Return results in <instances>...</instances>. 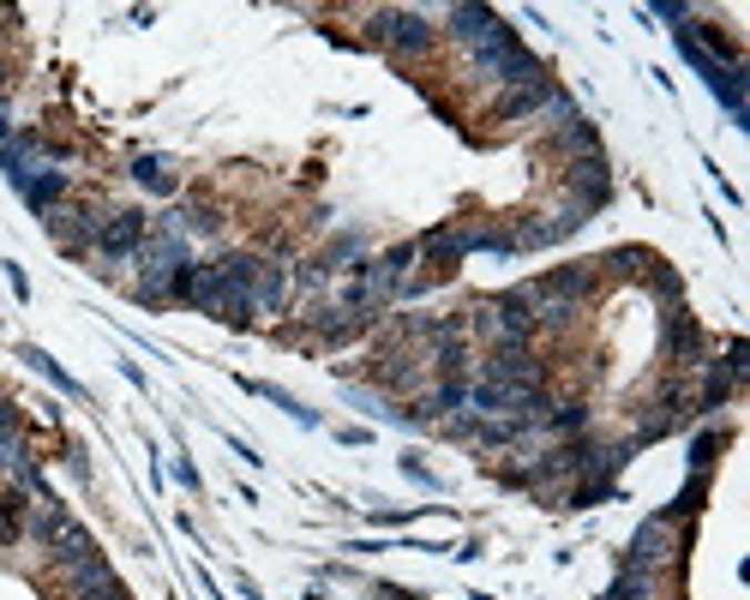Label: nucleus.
<instances>
[{
  "instance_id": "nucleus-24",
  "label": "nucleus",
  "mask_w": 750,
  "mask_h": 600,
  "mask_svg": "<svg viewBox=\"0 0 750 600\" xmlns=\"http://www.w3.org/2000/svg\"><path fill=\"white\" fill-rule=\"evenodd\" d=\"M547 420H553V427H558V433H577V427H582V420H588V408H582V403H565V408H553V415H547Z\"/></svg>"
},
{
  "instance_id": "nucleus-30",
  "label": "nucleus",
  "mask_w": 750,
  "mask_h": 600,
  "mask_svg": "<svg viewBox=\"0 0 750 600\" xmlns=\"http://www.w3.org/2000/svg\"><path fill=\"white\" fill-rule=\"evenodd\" d=\"M0 84H7V72H0Z\"/></svg>"
},
{
  "instance_id": "nucleus-12",
  "label": "nucleus",
  "mask_w": 750,
  "mask_h": 600,
  "mask_svg": "<svg viewBox=\"0 0 750 600\" xmlns=\"http://www.w3.org/2000/svg\"><path fill=\"white\" fill-rule=\"evenodd\" d=\"M547 102H553V84L540 79V84H528V91H510L505 102H498V121H523V114L547 109Z\"/></svg>"
},
{
  "instance_id": "nucleus-23",
  "label": "nucleus",
  "mask_w": 750,
  "mask_h": 600,
  "mask_svg": "<svg viewBox=\"0 0 750 600\" xmlns=\"http://www.w3.org/2000/svg\"><path fill=\"white\" fill-rule=\"evenodd\" d=\"M19 517H24V499H19V492H12V499H0V540L19 535Z\"/></svg>"
},
{
  "instance_id": "nucleus-21",
  "label": "nucleus",
  "mask_w": 750,
  "mask_h": 600,
  "mask_svg": "<svg viewBox=\"0 0 750 600\" xmlns=\"http://www.w3.org/2000/svg\"><path fill=\"white\" fill-rule=\"evenodd\" d=\"M649 288L667 306H679V295H685V283H679V271H667V265H655V276H649Z\"/></svg>"
},
{
  "instance_id": "nucleus-20",
  "label": "nucleus",
  "mask_w": 750,
  "mask_h": 600,
  "mask_svg": "<svg viewBox=\"0 0 750 600\" xmlns=\"http://www.w3.org/2000/svg\"><path fill=\"white\" fill-rule=\"evenodd\" d=\"M246 390H259V397H271L276 408H288V415L301 420V427H318V415H313V408H301V403H294V397H288L283 385H246Z\"/></svg>"
},
{
  "instance_id": "nucleus-17",
  "label": "nucleus",
  "mask_w": 750,
  "mask_h": 600,
  "mask_svg": "<svg viewBox=\"0 0 750 600\" xmlns=\"http://www.w3.org/2000/svg\"><path fill=\"white\" fill-rule=\"evenodd\" d=\"M102 582H114V570L102 565V552H97V559H84V565H72V570H67V589H72V594L102 589Z\"/></svg>"
},
{
  "instance_id": "nucleus-18",
  "label": "nucleus",
  "mask_w": 750,
  "mask_h": 600,
  "mask_svg": "<svg viewBox=\"0 0 750 600\" xmlns=\"http://www.w3.org/2000/svg\"><path fill=\"white\" fill-rule=\"evenodd\" d=\"M24 360H31V367H37L42 378H49V385H61L67 397H84V390H79V378H67V373H61V360H49L42 348H24Z\"/></svg>"
},
{
  "instance_id": "nucleus-25",
  "label": "nucleus",
  "mask_w": 750,
  "mask_h": 600,
  "mask_svg": "<svg viewBox=\"0 0 750 600\" xmlns=\"http://www.w3.org/2000/svg\"><path fill=\"white\" fill-rule=\"evenodd\" d=\"M403 475H408V480H420L426 492H438V475H426V468H420L415 457H403Z\"/></svg>"
},
{
  "instance_id": "nucleus-5",
  "label": "nucleus",
  "mask_w": 750,
  "mask_h": 600,
  "mask_svg": "<svg viewBox=\"0 0 750 600\" xmlns=\"http://www.w3.org/2000/svg\"><path fill=\"white\" fill-rule=\"evenodd\" d=\"M42 547L54 552V565H61V570L84 565V559H97V540L84 535V529H79V522H72V517H61V522H54V535L42 540Z\"/></svg>"
},
{
  "instance_id": "nucleus-19",
  "label": "nucleus",
  "mask_w": 750,
  "mask_h": 600,
  "mask_svg": "<svg viewBox=\"0 0 750 600\" xmlns=\"http://www.w3.org/2000/svg\"><path fill=\"white\" fill-rule=\"evenodd\" d=\"M607 600H649V570H630L625 565V577H612Z\"/></svg>"
},
{
  "instance_id": "nucleus-7",
  "label": "nucleus",
  "mask_w": 750,
  "mask_h": 600,
  "mask_svg": "<svg viewBox=\"0 0 750 600\" xmlns=\"http://www.w3.org/2000/svg\"><path fill=\"white\" fill-rule=\"evenodd\" d=\"M672 559V529L667 522H642L637 540H630V570H655Z\"/></svg>"
},
{
  "instance_id": "nucleus-29",
  "label": "nucleus",
  "mask_w": 750,
  "mask_h": 600,
  "mask_svg": "<svg viewBox=\"0 0 750 600\" xmlns=\"http://www.w3.org/2000/svg\"><path fill=\"white\" fill-rule=\"evenodd\" d=\"M7 133H12V121H7V114H0V151H7Z\"/></svg>"
},
{
  "instance_id": "nucleus-22",
  "label": "nucleus",
  "mask_w": 750,
  "mask_h": 600,
  "mask_svg": "<svg viewBox=\"0 0 750 600\" xmlns=\"http://www.w3.org/2000/svg\"><path fill=\"white\" fill-rule=\"evenodd\" d=\"M343 397H348V403H355V408H361V415H373V420H391V415H396V408H385V403H378V397H373V390H361V385H343Z\"/></svg>"
},
{
  "instance_id": "nucleus-13",
  "label": "nucleus",
  "mask_w": 750,
  "mask_h": 600,
  "mask_svg": "<svg viewBox=\"0 0 750 600\" xmlns=\"http://www.w3.org/2000/svg\"><path fill=\"white\" fill-rule=\"evenodd\" d=\"M61 186H67V169H42V174H31V181L19 186V193H24L31 211H49V204L61 199Z\"/></svg>"
},
{
  "instance_id": "nucleus-8",
  "label": "nucleus",
  "mask_w": 750,
  "mask_h": 600,
  "mask_svg": "<svg viewBox=\"0 0 750 600\" xmlns=\"http://www.w3.org/2000/svg\"><path fill=\"white\" fill-rule=\"evenodd\" d=\"M540 288H547L553 301H565V306H577L588 288H595V271L588 265H558V271H547L540 276Z\"/></svg>"
},
{
  "instance_id": "nucleus-1",
  "label": "nucleus",
  "mask_w": 750,
  "mask_h": 600,
  "mask_svg": "<svg viewBox=\"0 0 750 600\" xmlns=\"http://www.w3.org/2000/svg\"><path fill=\"white\" fill-rule=\"evenodd\" d=\"M373 37L385 42L396 54H426V42H433V24L420 19V12H378L373 19Z\"/></svg>"
},
{
  "instance_id": "nucleus-2",
  "label": "nucleus",
  "mask_w": 750,
  "mask_h": 600,
  "mask_svg": "<svg viewBox=\"0 0 750 600\" xmlns=\"http://www.w3.org/2000/svg\"><path fill=\"white\" fill-rule=\"evenodd\" d=\"M480 378H493V385H540V360L528 355V343H493Z\"/></svg>"
},
{
  "instance_id": "nucleus-28",
  "label": "nucleus",
  "mask_w": 750,
  "mask_h": 600,
  "mask_svg": "<svg viewBox=\"0 0 750 600\" xmlns=\"http://www.w3.org/2000/svg\"><path fill=\"white\" fill-rule=\"evenodd\" d=\"M642 265H649V253H637V246H625V253H619V271H642Z\"/></svg>"
},
{
  "instance_id": "nucleus-16",
  "label": "nucleus",
  "mask_w": 750,
  "mask_h": 600,
  "mask_svg": "<svg viewBox=\"0 0 750 600\" xmlns=\"http://www.w3.org/2000/svg\"><path fill=\"white\" fill-rule=\"evenodd\" d=\"M697 348V325L685 318V306H667V355H690Z\"/></svg>"
},
{
  "instance_id": "nucleus-9",
  "label": "nucleus",
  "mask_w": 750,
  "mask_h": 600,
  "mask_svg": "<svg viewBox=\"0 0 750 600\" xmlns=\"http://www.w3.org/2000/svg\"><path fill=\"white\" fill-rule=\"evenodd\" d=\"M493 31H498V12H487V7H450V37L468 42V49L487 42Z\"/></svg>"
},
{
  "instance_id": "nucleus-26",
  "label": "nucleus",
  "mask_w": 750,
  "mask_h": 600,
  "mask_svg": "<svg viewBox=\"0 0 750 600\" xmlns=\"http://www.w3.org/2000/svg\"><path fill=\"white\" fill-rule=\"evenodd\" d=\"M72 600H126L121 582H102V589H84V594H72Z\"/></svg>"
},
{
  "instance_id": "nucleus-14",
  "label": "nucleus",
  "mask_w": 750,
  "mask_h": 600,
  "mask_svg": "<svg viewBox=\"0 0 750 600\" xmlns=\"http://www.w3.org/2000/svg\"><path fill=\"white\" fill-rule=\"evenodd\" d=\"M132 181H139L144 193H174V174H169L163 156H139V163H132Z\"/></svg>"
},
{
  "instance_id": "nucleus-10",
  "label": "nucleus",
  "mask_w": 750,
  "mask_h": 600,
  "mask_svg": "<svg viewBox=\"0 0 750 600\" xmlns=\"http://www.w3.org/2000/svg\"><path fill=\"white\" fill-rule=\"evenodd\" d=\"M463 253H468V228H433L415 246V258H433V265H457Z\"/></svg>"
},
{
  "instance_id": "nucleus-6",
  "label": "nucleus",
  "mask_w": 750,
  "mask_h": 600,
  "mask_svg": "<svg viewBox=\"0 0 750 600\" xmlns=\"http://www.w3.org/2000/svg\"><path fill=\"white\" fill-rule=\"evenodd\" d=\"M102 216H109V211H61V216H54V241H61L67 253H84V246H97Z\"/></svg>"
},
{
  "instance_id": "nucleus-3",
  "label": "nucleus",
  "mask_w": 750,
  "mask_h": 600,
  "mask_svg": "<svg viewBox=\"0 0 750 600\" xmlns=\"http://www.w3.org/2000/svg\"><path fill=\"white\" fill-rule=\"evenodd\" d=\"M570 193H577V211H600L612 199V174H607V156L588 151L570 163Z\"/></svg>"
},
{
  "instance_id": "nucleus-15",
  "label": "nucleus",
  "mask_w": 750,
  "mask_h": 600,
  "mask_svg": "<svg viewBox=\"0 0 750 600\" xmlns=\"http://www.w3.org/2000/svg\"><path fill=\"white\" fill-rule=\"evenodd\" d=\"M366 253V234H336L325 246V258H318V271H348V258Z\"/></svg>"
},
{
  "instance_id": "nucleus-27",
  "label": "nucleus",
  "mask_w": 750,
  "mask_h": 600,
  "mask_svg": "<svg viewBox=\"0 0 750 600\" xmlns=\"http://www.w3.org/2000/svg\"><path fill=\"white\" fill-rule=\"evenodd\" d=\"M0 438H19V415H12V403H0Z\"/></svg>"
},
{
  "instance_id": "nucleus-4",
  "label": "nucleus",
  "mask_w": 750,
  "mask_h": 600,
  "mask_svg": "<svg viewBox=\"0 0 750 600\" xmlns=\"http://www.w3.org/2000/svg\"><path fill=\"white\" fill-rule=\"evenodd\" d=\"M97 246H102L109 258H139V246H144V216H139V211H109V216H102Z\"/></svg>"
},
{
  "instance_id": "nucleus-11",
  "label": "nucleus",
  "mask_w": 750,
  "mask_h": 600,
  "mask_svg": "<svg viewBox=\"0 0 750 600\" xmlns=\"http://www.w3.org/2000/svg\"><path fill=\"white\" fill-rule=\"evenodd\" d=\"M288 295V276L283 265H259V283H253V313H276Z\"/></svg>"
}]
</instances>
